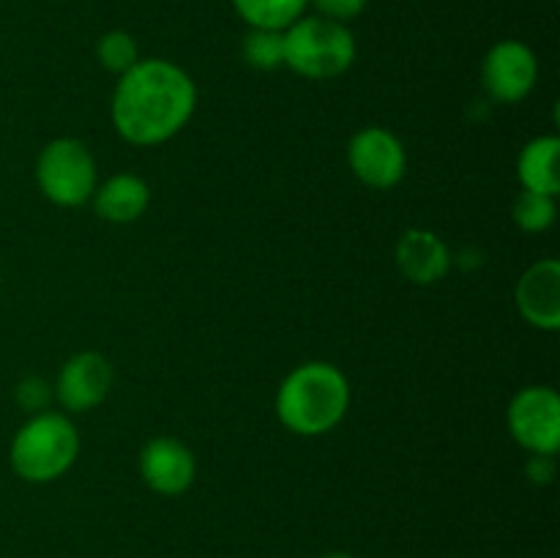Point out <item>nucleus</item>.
<instances>
[{
  "mask_svg": "<svg viewBox=\"0 0 560 558\" xmlns=\"http://www.w3.org/2000/svg\"><path fill=\"white\" fill-rule=\"evenodd\" d=\"M195 107V80L170 60L148 58L120 74L113 93V126L131 146H159L189 124Z\"/></svg>",
  "mask_w": 560,
  "mask_h": 558,
  "instance_id": "f257e3e1",
  "label": "nucleus"
},
{
  "mask_svg": "<svg viewBox=\"0 0 560 558\" xmlns=\"http://www.w3.org/2000/svg\"><path fill=\"white\" fill-rule=\"evenodd\" d=\"M350 405V383L328 361L295 367L277 392V416L290 432L304 438L331 432Z\"/></svg>",
  "mask_w": 560,
  "mask_h": 558,
  "instance_id": "f03ea898",
  "label": "nucleus"
},
{
  "mask_svg": "<svg viewBox=\"0 0 560 558\" xmlns=\"http://www.w3.org/2000/svg\"><path fill=\"white\" fill-rule=\"evenodd\" d=\"M77 454H80V432L74 421L52 410L33 414L16 430L9 449L14 474L31 485L60 479L74 465Z\"/></svg>",
  "mask_w": 560,
  "mask_h": 558,
  "instance_id": "7ed1b4c3",
  "label": "nucleus"
},
{
  "mask_svg": "<svg viewBox=\"0 0 560 558\" xmlns=\"http://www.w3.org/2000/svg\"><path fill=\"white\" fill-rule=\"evenodd\" d=\"M355 60V38L342 22L301 16L284 27V66L306 80H334Z\"/></svg>",
  "mask_w": 560,
  "mask_h": 558,
  "instance_id": "20e7f679",
  "label": "nucleus"
},
{
  "mask_svg": "<svg viewBox=\"0 0 560 558\" xmlns=\"http://www.w3.org/2000/svg\"><path fill=\"white\" fill-rule=\"evenodd\" d=\"M36 184L55 206H82L91 200L98 186L96 159L88 151L85 142L74 137H58L38 153Z\"/></svg>",
  "mask_w": 560,
  "mask_h": 558,
  "instance_id": "39448f33",
  "label": "nucleus"
},
{
  "mask_svg": "<svg viewBox=\"0 0 560 558\" xmlns=\"http://www.w3.org/2000/svg\"><path fill=\"white\" fill-rule=\"evenodd\" d=\"M509 432L530 454H556L560 446V397L550 386H528L509 405Z\"/></svg>",
  "mask_w": 560,
  "mask_h": 558,
  "instance_id": "423d86ee",
  "label": "nucleus"
},
{
  "mask_svg": "<svg viewBox=\"0 0 560 558\" xmlns=\"http://www.w3.org/2000/svg\"><path fill=\"white\" fill-rule=\"evenodd\" d=\"M348 162L355 178L372 189H392L405 178L408 156L397 135L381 126H364L348 146Z\"/></svg>",
  "mask_w": 560,
  "mask_h": 558,
  "instance_id": "0eeeda50",
  "label": "nucleus"
},
{
  "mask_svg": "<svg viewBox=\"0 0 560 558\" xmlns=\"http://www.w3.org/2000/svg\"><path fill=\"white\" fill-rule=\"evenodd\" d=\"M539 80V60H536L534 49L528 44L517 42V38H506L498 42L490 53L485 55L481 63V82L485 91L490 93L495 102L517 104L528 96Z\"/></svg>",
  "mask_w": 560,
  "mask_h": 558,
  "instance_id": "6e6552de",
  "label": "nucleus"
},
{
  "mask_svg": "<svg viewBox=\"0 0 560 558\" xmlns=\"http://www.w3.org/2000/svg\"><path fill=\"white\" fill-rule=\"evenodd\" d=\"M113 388V364L96 350L71 356L55 383V397L71 414H85L104 403Z\"/></svg>",
  "mask_w": 560,
  "mask_h": 558,
  "instance_id": "1a4fd4ad",
  "label": "nucleus"
},
{
  "mask_svg": "<svg viewBox=\"0 0 560 558\" xmlns=\"http://www.w3.org/2000/svg\"><path fill=\"white\" fill-rule=\"evenodd\" d=\"M140 476L159 496H180L195 485V454L175 438H153L140 452Z\"/></svg>",
  "mask_w": 560,
  "mask_h": 558,
  "instance_id": "9d476101",
  "label": "nucleus"
},
{
  "mask_svg": "<svg viewBox=\"0 0 560 558\" xmlns=\"http://www.w3.org/2000/svg\"><path fill=\"white\" fill-rule=\"evenodd\" d=\"M517 310L541 332L560 328V263L556 257L534 263L517 282Z\"/></svg>",
  "mask_w": 560,
  "mask_h": 558,
  "instance_id": "9b49d317",
  "label": "nucleus"
},
{
  "mask_svg": "<svg viewBox=\"0 0 560 558\" xmlns=\"http://www.w3.org/2000/svg\"><path fill=\"white\" fill-rule=\"evenodd\" d=\"M397 266L413 284H435L452 268V252L432 230H408L397 244Z\"/></svg>",
  "mask_w": 560,
  "mask_h": 558,
  "instance_id": "f8f14e48",
  "label": "nucleus"
},
{
  "mask_svg": "<svg viewBox=\"0 0 560 558\" xmlns=\"http://www.w3.org/2000/svg\"><path fill=\"white\" fill-rule=\"evenodd\" d=\"M148 202H151V189L145 181L135 173H118L113 178L104 181L93 191V206L96 213L107 222L129 224L145 213Z\"/></svg>",
  "mask_w": 560,
  "mask_h": 558,
  "instance_id": "ddd939ff",
  "label": "nucleus"
},
{
  "mask_svg": "<svg viewBox=\"0 0 560 558\" xmlns=\"http://www.w3.org/2000/svg\"><path fill=\"white\" fill-rule=\"evenodd\" d=\"M558 153L560 140L552 135L536 137L520 151L517 175L523 181L525 191H539V195L558 197L560 175H558Z\"/></svg>",
  "mask_w": 560,
  "mask_h": 558,
  "instance_id": "4468645a",
  "label": "nucleus"
},
{
  "mask_svg": "<svg viewBox=\"0 0 560 558\" xmlns=\"http://www.w3.org/2000/svg\"><path fill=\"white\" fill-rule=\"evenodd\" d=\"M310 0H233L235 11L249 27L262 31H284L301 20Z\"/></svg>",
  "mask_w": 560,
  "mask_h": 558,
  "instance_id": "2eb2a0df",
  "label": "nucleus"
},
{
  "mask_svg": "<svg viewBox=\"0 0 560 558\" xmlns=\"http://www.w3.org/2000/svg\"><path fill=\"white\" fill-rule=\"evenodd\" d=\"M244 60L260 71H273L284 66V31H262L252 27L244 38Z\"/></svg>",
  "mask_w": 560,
  "mask_h": 558,
  "instance_id": "dca6fc26",
  "label": "nucleus"
},
{
  "mask_svg": "<svg viewBox=\"0 0 560 558\" xmlns=\"http://www.w3.org/2000/svg\"><path fill=\"white\" fill-rule=\"evenodd\" d=\"M96 58L113 74H126L135 63H140V47H137L135 36L126 31H109L98 38Z\"/></svg>",
  "mask_w": 560,
  "mask_h": 558,
  "instance_id": "f3484780",
  "label": "nucleus"
},
{
  "mask_svg": "<svg viewBox=\"0 0 560 558\" xmlns=\"http://www.w3.org/2000/svg\"><path fill=\"white\" fill-rule=\"evenodd\" d=\"M556 197L523 189V195L514 200L512 217L525 233H545L556 222Z\"/></svg>",
  "mask_w": 560,
  "mask_h": 558,
  "instance_id": "a211bd4d",
  "label": "nucleus"
},
{
  "mask_svg": "<svg viewBox=\"0 0 560 558\" xmlns=\"http://www.w3.org/2000/svg\"><path fill=\"white\" fill-rule=\"evenodd\" d=\"M49 397H52V392H49V386L42 377H25V381L20 383V388H16V399H20L22 408L31 410V414L47 410Z\"/></svg>",
  "mask_w": 560,
  "mask_h": 558,
  "instance_id": "6ab92c4d",
  "label": "nucleus"
},
{
  "mask_svg": "<svg viewBox=\"0 0 560 558\" xmlns=\"http://www.w3.org/2000/svg\"><path fill=\"white\" fill-rule=\"evenodd\" d=\"M312 3L317 5L320 16H326V20H334V22H342V25L345 22L355 20V16L366 9V0H312Z\"/></svg>",
  "mask_w": 560,
  "mask_h": 558,
  "instance_id": "aec40b11",
  "label": "nucleus"
},
{
  "mask_svg": "<svg viewBox=\"0 0 560 558\" xmlns=\"http://www.w3.org/2000/svg\"><path fill=\"white\" fill-rule=\"evenodd\" d=\"M556 476V454H530L528 479L536 485H547Z\"/></svg>",
  "mask_w": 560,
  "mask_h": 558,
  "instance_id": "412c9836",
  "label": "nucleus"
},
{
  "mask_svg": "<svg viewBox=\"0 0 560 558\" xmlns=\"http://www.w3.org/2000/svg\"><path fill=\"white\" fill-rule=\"evenodd\" d=\"M320 558H353V556H350V553L337 550V553H326V556H320Z\"/></svg>",
  "mask_w": 560,
  "mask_h": 558,
  "instance_id": "4be33fe9",
  "label": "nucleus"
}]
</instances>
